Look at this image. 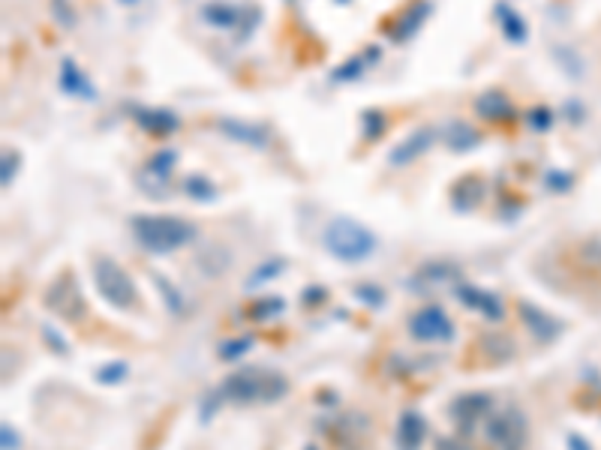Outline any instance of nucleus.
<instances>
[{"label":"nucleus","instance_id":"2","mask_svg":"<svg viewBox=\"0 0 601 450\" xmlns=\"http://www.w3.org/2000/svg\"><path fill=\"white\" fill-rule=\"evenodd\" d=\"M286 391H289L286 378L265 367L238 369L222 382V396L231 402H274L280 396H286Z\"/></svg>","mask_w":601,"mask_h":450},{"label":"nucleus","instance_id":"15","mask_svg":"<svg viewBox=\"0 0 601 450\" xmlns=\"http://www.w3.org/2000/svg\"><path fill=\"white\" fill-rule=\"evenodd\" d=\"M60 91H66L70 97H84V100L97 97V91L91 88L88 75H84L70 57H66L64 64H60Z\"/></svg>","mask_w":601,"mask_h":450},{"label":"nucleus","instance_id":"31","mask_svg":"<svg viewBox=\"0 0 601 450\" xmlns=\"http://www.w3.org/2000/svg\"><path fill=\"white\" fill-rule=\"evenodd\" d=\"M19 441H15V432H10V427H4V450H15Z\"/></svg>","mask_w":601,"mask_h":450},{"label":"nucleus","instance_id":"23","mask_svg":"<svg viewBox=\"0 0 601 450\" xmlns=\"http://www.w3.org/2000/svg\"><path fill=\"white\" fill-rule=\"evenodd\" d=\"M361 73H364V60H361V57H352L349 64H343V66L337 69V73H334V82H346V79L352 82V79H358Z\"/></svg>","mask_w":601,"mask_h":450},{"label":"nucleus","instance_id":"17","mask_svg":"<svg viewBox=\"0 0 601 450\" xmlns=\"http://www.w3.org/2000/svg\"><path fill=\"white\" fill-rule=\"evenodd\" d=\"M478 142H481V135L469 124H460V120H454V124L445 129V144H449L454 153L469 151V147H475Z\"/></svg>","mask_w":601,"mask_h":450},{"label":"nucleus","instance_id":"11","mask_svg":"<svg viewBox=\"0 0 601 450\" xmlns=\"http://www.w3.org/2000/svg\"><path fill=\"white\" fill-rule=\"evenodd\" d=\"M457 298L463 307L478 309V313L484 318H491V322H500L502 318V300L491 291L475 289V285H463V289H457Z\"/></svg>","mask_w":601,"mask_h":450},{"label":"nucleus","instance_id":"32","mask_svg":"<svg viewBox=\"0 0 601 450\" xmlns=\"http://www.w3.org/2000/svg\"><path fill=\"white\" fill-rule=\"evenodd\" d=\"M120 4H139V0H120Z\"/></svg>","mask_w":601,"mask_h":450},{"label":"nucleus","instance_id":"3","mask_svg":"<svg viewBox=\"0 0 601 450\" xmlns=\"http://www.w3.org/2000/svg\"><path fill=\"white\" fill-rule=\"evenodd\" d=\"M322 244L334 258H340V262H364V258H370L376 253L379 240H376V235L367 225L346 220V216H337V220L325 225Z\"/></svg>","mask_w":601,"mask_h":450},{"label":"nucleus","instance_id":"8","mask_svg":"<svg viewBox=\"0 0 601 450\" xmlns=\"http://www.w3.org/2000/svg\"><path fill=\"white\" fill-rule=\"evenodd\" d=\"M202 19L208 24H213V28H222V30L238 28L240 37H244V33L250 30V24L259 22V10H256V6L238 10V6H229V4H211V6H205Z\"/></svg>","mask_w":601,"mask_h":450},{"label":"nucleus","instance_id":"33","mask_svg":"<svg viewBox=\"0 0 601 450\" xmlns=\"http://www.w3.org/2000/svg\"><path fill=\"white\" fill-rule=\"evenodd\" d=\"M307 450H316V447H307Z\"/></svg>","mask_w":601,"mask_h":450},{"label":"nucleus","instance_id":"19","mask_svg":"<svg viewBox=\"0 0 601 450\" xmlns=\"http://www.w3.org/2000/svg\"><path fill=\"white\" fill-rule=\"evenodd\" d=\"M496 19H500L502 33L511 42H523V39H527V24H523V19L511 10L509 4H496Z\"/></svg>","mask_w":601,"mask_h":450},{"label":"nucleus","instance_id":"18","mask_svg":"<svg viewBox=\"0 0 601 450\" xmlns=\"http://www.w3.org/2000/svg\"><path fill=\"white\" fill-rule=\"evenodd\" d=\"M427 13H431V4H427V0H424V4H421V0H418V4L412 6V10L403 13V19H400L397 28H394L391 37H394V39H409L412 33H415V30L421 28V22L427 19Z\"/></svg>","mask_w":601,"mask_h":450},{"label":"nucleus","instance_id":"1","mask_svg":"<svg viewBox=\"0 0 601 450\" xmlns=\"http://www.w3.org/2000/svg\"><path fill=\"white\" fill-rule=\"evenodd\" d=\"M130 229L144 253L169 255L175 249H184L196 238V225L180 220V216H153L139 213L130 220Z\"/></svg>","mask_w":601,"mask_h":450},{"label":"nucleus","instance_id":"10","mask_svg":"<svg viewBox=\"0 0 601 450\" xmlns=\"http://www.w3.org/2000/svg\"><path fill=\"white\" fill-rule=\"evenodd\" d=\"M220 133L235 138V142L247 144V147H265L268 144V129L262 124H250V120H238V117H222L220 120Z\"/></svg>","mask_w":601,"mask_h":450},{"label":"nucleus","instance_id":"29","mask_svg":"<svg viewBox=\"0 0 601 450\" xmlns=\"http://www.w3.org/2000/svg\"><path fill=\"white\" fill-rule=\"evenodd\" d=\"M280 267H283L280 262H271V264H265L262 271H259V276H253V280L247 282V285H259V282H265V280H271V276H274V271H280Z\"/></svg>","mask_w":601,"mask_h":450},{"label":"nucleus","instance_id":"27","mask_svg":"<svg viewBox=\"0 0 601 450\" xmlns=\"http://www.w3.org/2000/svg\"><path fill=\"white\" fill-rule=\"evenodd\" d=\"M15 166H19V153H15V151H6V153H4V186H10V184H13Z\"/></svg>","mask_w":601,"mask_h":450},{"label":"nucleus","instance_id":"24","mask_svg":"<svg viewBox=\"0 0 601 450\" xmlns=\"http://www.w3.org/2000/svg\"><path fill=\"white\" fill-rule=\"evenodd\" d=\"M153 282H157L160 289L166 291V304H169L171 313H180V309H184V300H180V294H178L175 289H171V285H169L166 280H162V276H153Z\"/></svg>","mask_w":601,"mask_h":450},{"label":"nucleus","instance_id":"9","mask_svg":"<svg viewBox=\"0 0 601 450\" xmlns=\"http://www.w3.org/2000/svg\"><path fill=\"white\" fill-rule=\"evenodd\" d=\"M133 117H135V124H139L144 133H151V135H171L180 126L178 115H175V111H169V108L139 106V108H133Z\"/></svg>","mask_w":601,"mask_h":450},{"label":"nucleus","instance_id":"21","mask_svg":"<svg viewBox=\"0 0 601 450\" xmlns=\"http://www.w3.org/2000/svg\"><path fill=\"white\" fill-rule=\"evenodd\" d=\"M520 309H523V318H527V325L532 327V331H536V336H541V340H551V336L544 333V327H547V322H553V318H547L544 313H536V309L527 307V304H523ZM551 327H560V325H551Z\"/></svg>","mask_w":601,"mask_h":450},{"label":"nucleus","instance_id":"5","mask_svg":"<svg viewBox=\"0 0 601 450\" xmlns=\"http://www.w3.org/2000/svg\"><path fill=\"white\" fill-rule=\"evenodd\" d=\"M487 438L496 450H523L527 447V418L518 405H505L487 423Z\"/></svg>","mask_w":601,"mask_h":450},{"label":"nucleus","instance_id":"12","mask_svg":"<svg viewBox=\"0 0 601 450\" xmlns=\"http://www.w3.org/2000/svg\"><path fill=\"white\" fill-rule=\"evenodd\" d=\"M433 138H436V133L431 126H424V129H415V133H409L403 142L394 147L391 151V162L394 166H409L412 160H418L421 153L427 151V147L433 144Z\"/></svg>","mask_w":601,"mask_h":450},{"label":"nucleus","instance_id":"25","mask_svg":"<svg viewBox=\"0 0 601 450\" xmlns=\"http://www.w3.org/2000/svg\"><path fill=\"white\" fill-rule=\"evenodd\" d=\"M126 376V363H111V367H102V372H97L100 382H120Z\"/></svg>","mask_w":601,"mask_h":450},{"label":"nucleus","instance_id":"7","mask_svg":"<svg viewBox=\"0 0 601 450\" xmlns=\"http://www.w3.org/2000/svg\"><path fill=\"white\" fill-rule=\"evenodd\" d=\"M409 333L415 336L418 342H451L454 340V325H451V318L445 316V309L424 307L412 316Z\"/></svg>","mask_w":601,"mask_h":450},{"label":"nucleus","instance_id":"28","mask_svg":"<svg viewBox=\"0 0 601 450\" xmlns=\"http://www.w3.org/2000/svg\"><path fill=\"white\" fill-rule=\"evenodd\" d=\"M529 120H532V126H536V129H547V126H551V111L536 108V111H532V115H529Z\"/></svg>","mask_w":601,"mask_h":450},{"label":"nucleus","instance_id":"30","mask_svg":"<svg viewBox=\"0 0 601 450\" xmlns=\"http://www.w3.org/2000/svg\"><path fill=\"white\" fill-rule=\"evenodd\" d=\"M280 309H283V300H268L265 307H256L253 313L259 316V318H268L271 313H280Z\"/></svg>","mask_w":601,"mask_h":450},{"label":"nucleus","instance_id":"20","mask_svg":"<svg viewBox=\"0 0 601 450\" xmlns=\"http://www.w3.org/2000/svg\"><path fill=\"white\" fill-rule=\"evenodd\" d=\"M184 193L193 195V198H199V202H208V198H213V186H211V180L193 175V177H187Z\"/></svg>","mask_w":601,"mask_h":450},{"label":"nucleus","instance_id":"26","mask_svg":"<svg viewBox=\"0 0 601 450\" xmlns=\"http://www.w3.org/2000/svg\"><path fill=\"white\" fill-rule=\"evenodd\" d=\"M364 124H367V129H364L367 138H379L382 135V115H379V111H367Z\"/></svg>","mask_w":601,"mask_h":450},{"label":"nucleus","instance_id":"14","mask_svg":"<svg viewBox=\"0 0 601 450\" xmlns=\"http://www.w3.org/2000/svg\"><path fill=\"white\" fill-rule=\"evenodd\" d=\"M427 436V423L418 411H406L397 423V447L400 450H418Z\"/></svg>","mask_w":601,"mask_h":450},{"label":"nucleus","instance_id":"13","mask_svg":"<svg viewBox=\"0 0 601 450\" xmlns=\"http://www.w3.org/2000/svg\"><path fill=\"white\" fill-rule=\"evenodd\" d=\"M493 409V400L487 394H466L460 400H454L451 405V418L460 423V427H472L478 418H484L487 411Z\"/></svg>","mask_w":601,"mask_h":450},{"label":"nucleus","instance_id":"22","mask_svg":"<svg viewBox=\"0 0 601 450\" xmlns=\"http://www.w3.org/2000/svg\"><path fill=\"white\" fill-rule=\"evenodd\" d=\"M250 345H253L250 336H240V340H231V342L222 345L220 354H222V358H226V360H235V358H240V354L250 351Z\"/></svg>","mask_w":601,"mask_h":450},{"label":"nucleus","instance_id":"4","mask_svg":"<svg viewBox=\"0 0 601 450\" xmlns=\"http://www.w3.org/2000/svg\"><path fill=\"white\" fill-rule=\"evenodd\" d=\"M93 282H97L100 298L106 300L109 307L120 309V313L139 309V289H135L130 273H126L115 258L109 255L93 258Z\"/></svg>","mask_w":601,"mask_h":450},{"label":"nucleus","instance_id":"16","mask_svg":"<svg viewBox=\"0 0 601 450\" xmlns=\"http://www.w3.org/2000/svg\"><path fill=\"white\" fill-rule=\"evenodd\" d=\"M475 108H478L481 117H491V120H502V117H511L514 115L511 102L505 100L500 91H487L484 97H478Z\"/></svg>","mask_w":601,"mask_h":450},{"label":"nucleus","instance_id":"6","mask_svg":"<svg viewBox=\"0 0 601 450\" xmlns=\"http://www.w3.org/2000/svg\"><path fill=\"white\" fill-rule=\"evenodd\" d=\"M46 307L55 316L64 318V322H79L84 316V300L73 273H60L57 280L51 282V289L46 291Z\"/></svg>","mask_w":601,"mask_h":450}]
</instances>
